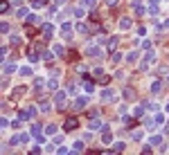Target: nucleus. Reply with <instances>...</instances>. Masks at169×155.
Instances as JSON below:
<instances>
[{
    "label": "nucleus",
    "instance_id": "9",
    "mask_svg": "<svg viewBox=\"0 0 169 155\" xmlns=\"http://www.w3.org/2000/svg\"><path fill=\"white\" fill-rule=\"evenodd\" d=\"M101 142H104V144H110V142H113V135H110V130H108V126L101 130Z\"/></svg>",
    "mask_w": 169,
    "mask_h": 155
},
{
    "label": "nucleus",
    "instance_id": "35",
    "mask_svg": "<svg viewBox=\"0 0 169 155\" xmlns=\"http://www.w3.org/2000/svg\"><path fill=\"white\" fill-rule=\"evenodd\" d=\"M133 7H135V14H138V16L144 14V7H142V5H133Z\"/></svg>",
    "mask_w": 169,
    "mask_h": 155
},
{
    "label": "nucleus",
    "instance_id": "7",
    "mask_svg": "<svg viewBox=\"0 0 169 155\" xmlns=\"http://www.w3.org/2000/svg\"><path fill=\"white\" fill-rule=\"evenodd\" d=\"M41 30H43V36H45V41H48V38H52V30H54V27H52L50 23H43V25H41Z\"/></svg>",
    "mask_w": 169,
    "mask_h": 155
},
{
    "label": "nucleus",
    "instance_id": "30",
    "mask_svg": "<svg viewBox=\"0 0 169 155\" xmlns=\"http://www.w3.org/2000/svg\"><path fill=\"white\" fill-rule=\"evenodd\" d=\"M45 133H48V135H54V133H56V126H54V124L45 126Z\"/></svg>",
    "mask_w": 169,
    "mask_h": 155
},
{
    "label": "nucleus",
    "instance_id": "25",
    "mask_svg": "<svg viewBox=\"0 0 169 155\" xmlns=\"http://www.w3.org/2000/svg\"><path fill=\"white\" fill-rule=\"evenodd\" d=\"M135 59H138V52H129L126 54V61L129 63H135Z\"/></svg>",
    "mask_w": 169,
    "mask_h": 155
},
{
    "label": "nucleus",
    "instance_id": "36",
    "mask_svg": "<svg viewBox=\"0 0 169 155\" xmlns=\"http://www.w3.org/2000/svg\"><path fill=\"white\" fill-rule=\"evenodd\" d=\"M27 16H30V14H27V9L23 7V9H18V18H27Z\"/></svg>",
    "mask_w": 169,
    "mask_h": 155
},
{
    "label": "nucleus",
    "instance_id": "29",
    "mask_svg": "<svg viewBox=\"0 0 169 155\" xmlns=\"http://www.w3.org/2000/svg\"><path fill=\"white\" fill-rule=\"evenodd\" d=\"M48 88H50V90H56V88H59V81H56V79L48 81Z\"/></svg>",
    "mask_w": 169,
    "mask_h": 155
},
{
    "label": "nucleus",
    "instance_id": "20",
    "mask_svg": "<svg viewBox=\"0 0 169 155\" xmlns=\"http://www.w3.org/2000/svg\"><path fill=\"white\" fill-rule=\"evenodd\" d=\"M151 144H153V146H160V144H162V135H153V137H151Z\"/></svg>",
    "mask_w": 169,
    "mask_h": 155
},
{
    "label": "nucleus",
    "instance_id": "41",
    "mask_svg": "<svg viewBox=\"0 0 169 155\" xmlns=\"http://www.w3.org/2000/svg\"><path fill=\"white\" fill-rule=\"evenodd\" d=\"M43 83H45L43 79H36V81H34V85H36V88H43Z\"/></svg>",
    "mask_w": 169,
    "mask_h": 155
},
{
    "label": "nucleus",
    "instance_id": "33",
    "mask_svg": "<svg viewBox=\"0 0 169 155\" xmlns=\"http://www.w3.org/2000/svg\"><path fill=\"white\" fill-rule=\"evenodd\" d=\"M113 151H115V153H122V151H124V144H122V142H117L115 146H113Z\"/></svg>",
    "mask_w": 169,
    "mask_h": 155
},
{
    "label": "nucleus",
    "instance_id": "11",
    "mask_svg": "<svg viewBox=\"0 0 169 155\" xmlns=\"http://www.w3.org/2000/svg\"><path fill=\"white\" fill-rule=\"evenodd\" d=\"M27 92V88H25V85H21V88H16L14 92H12V99H18V97H23Z\"/></svg>",
    "mask_w": 169,
    "mask_h": 155
},
{
    "label": "nucleus",
    "instance_id": "12",
    "mask_svg": "<svg viewBox=\"0 0 169 155\" xmlns=\"http://www.w3.org/2000/svg\"><path fill=\"white\" fill-rule=\"evenodd\" d=\"M2 65H5V74H12V72H16V63H9V61H5Z\"/></svg>",
    "mask_w": 169,
    "mask_h": 155
},
{
    "label": "nucleus",
    "instance_id": "2",
    "mask_svg": "<svg viewBox=\"0 0 169 155\" xmlns=\"http://www.w3.org/2000/svg\"><path fill=\"white\" fill-rule=\"evenodd\" d=\"M156 61V54L151 52V50H147V54H144V59L140 61V70H149L151 67V63Z\"/></svg>",
    "mask_w": 169,
    "mask_h": 155
},
{
    "label": "nucleus",
    "instance_id": "16",
    "mask_svg": "<svg viewBox=\"0 0 169 155\" xmlns=\"http://www.w3.org/2000/svg\"><path fill=\"white\" fill-rule=\"evenodd\" d=\"M131 27V18H122L120 21V30H129Z\"/></svg>",
    "mask_w": 169,
    "mask_h": 155
},
{
    "label": "nucleus",
    "instance_id": "5",
    "mask_svg": "<svg viewBox=\"0 0 169 155\" xmlns=\"http://www.w3.org/2000/svg\"><path fill=\"white\" fill-rule=\"evenodd\" d=\"M90 128H92V130H97V128H99V130H104V128H106V124H104V121H99V119H97V115H95V117H90Z\"/></svg>",
    "mask_w": 169,
    "mask_h": 155
},
{
    "label": "nucleus",
    "instance_id": "18",
    "mask_svg": "<svg viewBox=\"0 0 169 155\" xmlns=\"http://www.w3.org/2000/svg\"><path fill=\"white\" fill-rule=\"evenodd\" d=\"M149 14H151V16H156V14H158V0H153V2L149 5Z\"/></svg>",
    "mask_w": 169,
    "mask_h": 155
},
{
    "label": "nucleus",
    "instance_id": "4",
    "mask_svg": "<svg viewBox=\"0 0 169 155\" xmlns=\"http://www.w3.org/2000/svg\"><path fill=\"white\" fill-rule=\"evenodd\" d=\"M36 50H39V45H34V47H27V59H30L32 63H36V61H39V52H36Z\"/></svg>",
    "mask_w": 169,
    "mask_h": 155
},
{
    "label": "nucleus",
    "instance_id": "32",
    "mask_svg": "<svg viewBox=\"0 0 169 155\" xmlns=\"http://www.w3.org/2000/svg\"><path fill=\"white\" fill-rule=\"evenodd\" d=\"M54 54H65V47L63 45H54Z\"/></svg>",
    "mask_w": 169,
    "mask_h": 155
},
{
    "label": "nucleus",
    "instance_id": "22",
    "mask_svg": "<svg viewBox=\"0 0 169 155\" xmlns=\"http://www.w3.org/2000/svg\"><path fill=\"white\" fill-rule=\"evenodd\" d=\"M151 92H153V94H158V92H160V81H158V79L151 83Z\"/></svg>",
    "mask_w": 169,
    "mask_h": 155
},
{
    "label": "nucleus",
    "instance_id": "31",
    "mask_svg": "<svg viewBox=\"0 0 169 155\" xmlns=\"http://www.w3.org/2000/svg\"><path fill=\"white\" fill-rule=\"evenodd\" d=\"M83 148H86V144H83V142H77V144H74V153H79V151H83Z\"/></svg>",
    "mask_w": 169,
    "mask_h": 155
},
{
    "label": "nucleus",
    "instance_id": "38",
    "mask_svg": "<svg viewBox=\"0 0 169 155\" xmlns=\"http://www.w3.org/2000/svg\"><path fill=\"white\" fill-rule=\"evenodd\" d=\"M21 74H23V76H30V74H32V70H30V67H23Z\"/></svg>",
    "mask_w": 169,
    "mask_h": 155
},
{
    "label": "nucleus",
    "instance_id": "1",
    "mask_svg": "<svg viewBox=\"0 0 169 155\" xmlns=\"http://www.w3.org/2000/svg\"><path fill=\"white\" fill-rule=\"evenodd\" d=\"M54 106L59 110H63L65 106H68V92L65 90H56V94H54Z\"/></svg>",
    "mask_w": 169,
    "mask_h": 155
},
{
    "label": "nucleus",
    "instance_id": "3",
    "mask_svg": "<svg viewBox=\"0 0 169 155\" xmlns=\"http://www.w3.org/2000/svg\"><path fill=\"white\" fill-rule=\"evenodd\" d=\"M88 106V97H77V99H74V103H72V110L74 112H79V110H83Z\"/></svg>",
    "mask_w": 169,
    "mask_h": 155
},
{
    "label": "nucleus",
    "instance_id": "39",
    "mask_svg": "<svg viewBox=\"0 0 169 155\" xmlns=\"http://www.w3.org/2000/svg\"><path fill=\"white\" fill-rule=\"evenodd\" d=\"M9 30H12V27H9L7 23H2V30H0V32H2V34H9Z\"/></svg>",
    "mask_w": 169,
    "mask_h": 155
},
{
    "label": "nucleus",
    "instance_id": "10",
    "mask_svg": "<svg viewBox=\"0 0 169 155\" xmlns=\"http://www.w3.org/2000/svg\"><path fill=\"white\" fill-rule=\"evenodd\" d=\"M88 54H90V56H95V59H101V47L90 45V47H88Z\"/></svg>",
    "mask_w": 169,
    "mask_h": 155
},
{
    "label": "nucleus",
    "instance_id": "6",
    "mask_svg": "<svg viewBox=\"0 0 169 155\" xmlns=\"http://www.w3.org/2000/svg\"><path fill=\"white\" fill-rule=\"evenodd\" d=\"M77 126H79L77 117H70V119H65V124H63V130H74Z\"/></svg>",
    "mask_w": 169,
    "mask_h": 155
},
{
    "label": "nucleus",
    "instance_id": "8",
    "mask_svg": "<svg viewBox=\"0 0 169 155\" xmlns=\"http://www.w3.org/2000/svg\"><path fill=\"white\" fill-rule=\"evenodd\" d=\"M32 137L36 139V142H43L45 137L41 135V126H32Z\"/></svg>",
    "mask_w": 169,
    "mask_h": 155
},
{
    "label": "nucleus",
    "instance_id": "26",
    "mask_svg": "<svg viewBox=\"0 0 169 155\" xmlns=\"http://www.w3.org/2000/svg\"><path fill=\"white\" fill-rule=\"evenodd\" d=\"M27 117H32V115H30V110H21V112H18V119H27Z\"/></svg>",
    "mask_w": 169,
    "mask_h": 155
},
{
    "label": "nucleus",
    "instance_id": "43",
    "mask_svg": "<svg viewBox=\"0 0 169 155\" xmlns=\"http://www.w3.org/2000/svg\"><path fill=\"white\" fill-rule=\"evenodd\" d=\"M165 27H167V30H169V21H165Z\"/></svg>",
    "mask_w": 169,
    "mask_h": 155
},
{
    "label": "nucleus",
    "instance_id": "42",
    "mask_svg": "<svg viewBox=\"0 0 169 155\" xmlns=\"http://www.w3.org/2000/svg\"><path fill=\"white\" fill-rule=\"evenodd\" d=\"M54 2H56V5H63V2H65V0H54Z\"/></svg>",
    "mask_w": 169,
    "mask_h": 155
},
{
    "label": "nucleus",
    "instance_id": "21",
    "mask_svg": "<svg viewBox=\"0 0 169 155\" xmlns=\"http://www.w3.org/2000/svg\"><path fill=\"white\" fill-rule=\"evenodd\" d=\"M83 9H86V7H77V9H74V16H77V18H83V16H86V11H83Z\"/></svg>",
    "mask_w": 169,
    "mask_h": 155
},
{
    "label": "nucleus",
    "instance_id": "17",
    "mask_svg": "<svg viewBox=\"0 0 169 155\" xmlns=\"http://www.w3.org/2000/svg\"><path fill=\"white\" fill-rule=\"evenodd\" d=\"M97 5V0H81V7H86V9H92Z\"/></svg>",
    "mask_w": 169,
    "mask_h": 155
},
{
    "label": "nucleus",
    "instance_id": "24",
    "mask_svg": "<svg viewBox=\"0 0 169 155\" xmlns=\"http://www.w3.org/2000/svg\"><path fill=\"white\" fill-rule=\"evenodd\" d=\"M110 59H113V63H120V61H122V54H120V52H115V50H113V54H110Z\"/></svg>",
    "mask_w": 169,
    "mask_h": 155
},
{
    "label": "nucleus",
    "instance_id": "40",
    "mask_svg": "<svg viewBox=\"0 0 169 155\" xmlns=\"http://www.w3.org/2000/svg\"><path fill=\"white\" fill-rule=\"evenodd\" d=\"M18 137H21V142H27V139H30V135H27V133H21Z\"/></svg>",
    "mask_w": 169,
    "mask_h": 155
},
{
    "label": "nucleus",
    "instance_id": "14",
    "mask_svg": "<svg viewBox=\"0 0 169 155\" xmlns=\"http://www.w3.org/2000/svg\"><path fill=\"white\" fill-rule=\"evenodd\" d=\"M27 23H30V25H41V18L34 16V14H30V16H27Z\"/></svg>",
    "mask_w": 169,
    "mask_h": 155
},
{
    "label": "nucleus",
    "instance_id": "44",
    "mask_svg": "<svg viewBox=\"0 0 169 155\" xmlns=\"http://www.w3.org/2000/svg\"><path fill=\"white\" fill-rule=\"evenodd\" d=\"M39 2H43V5H48V0H39Z\"/></svg>",
    "mask_w": 169,
    "mask_h": 155
},
{
    "label": "nucleus",
    "instance_id": "37",
    "mask_svg": "<svg viewBox=\"0 0 169 155\" xmlns=\"http://www.w3.org/2000/svg\"><path fill=\"white\" fill-rule=\"evenodd\" d=\"M133 139H135V142L142 139V130H135V133H133Z\"/></svg>",
    "mask_w": 169,
    "mask_h": 155
},
{
    "label": "nucleus",
    "instance_id": "13",
    "mask_svg": "<svg viewBox=\"0 0 169 155\" xmlns=\"http://www.w3.org/2000/svg\"><path fill=\"white\" fill-rule=\"evenodd\" d=\"M117 43H120V38H117V36H110L106 45H108V50H115V47H117Z\"/></svg>",
    "mask_w": 169,
    "mask_h": 155
},
{
    "label": "nucleus",
    "instance_id": "23",
    "mask_svg": "<svg viewBox=\"0 0 169 155\" xmlns=\"http://www.w3.org/2000/svg\"><path fill=\"white\" fill-rule=\"evenodd\" d=\"M144 112V106H138V108H133V117H142Z\"/></svg>",
    "mask_w": 169,
    "mask_h": 155
},
{
    "label": "nucleus",
    "instance_id": "27",
    "mask_svg": "<svg viewBox=\"0 0 169 155\" xmlns=\"http://www.w3.org/2000/svg\"><path fill=\"white\" fill-rule=\"evenodd\" d=\"M0 11H2V14L9 11V2H7V0H2V2H0Z\"/></svg>",
    "mask_w": 169,
    "mask_h": 155
},
{
    "label": "nucleus",
    "instance_id": "19",
    "mask_svg": "<svg viewBox=\"0 0 169 155\" xmlns=\"http://www.w3.org/2000/svg\"><path fill=\"white\" fill-rule=\"evenodd\" d=\"M113 97H115V92H113V90H104V92H101V99H104V101L113 99Z\"/></svg>",
    "mask_w": 169,
    "mask_h": 155
},
{
    "label": "nucleus",
    "instance_id": "34",
    "mask_svg": "<svg viewBox=\"0 0 169 155\" xmlns=\"http://www.w3.org/2000/svg\"><path fill=\"white\" fill-rule=\"evenodd\" d=\"M9 43H12V45H21V38H18V36H9Z\"/></svg>",
    "mask_w": 169,
    "mask_h": 155
},
{
    "label": "nucleus",
    "instance_id": "15",
    "mask_svg": "<svg viewBox=\"0 0 169 155\" xmlns=\"http://www.w3.org/2000/svg\"><path fill=\"white\" fill-rule=\"evenodd\" d=\"M122 94H124V99H133V97H135V92H133V88H124V92H122Z\"/></svg>",
    "mask_w": 169,
    "mask_h": 155
},
{
    "label": "nucleus",
    "instance_id": "28",
    "mask_svg": "<svg viewBox=\"0 0 169 155\" xmlns=\"http://www.w3.org/2000/svg\"><path fill=\"white\" fill-rule=\"evenodd\" d=\"M77 32H81V34H88V27L83 25V23H77Z\"/></svg>",
    "mask_w": 169,
    "mask_h": 155
}]
</instances>
